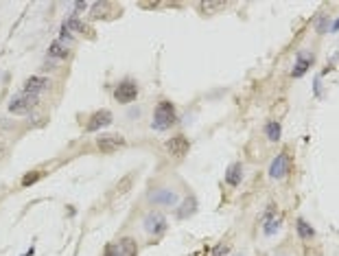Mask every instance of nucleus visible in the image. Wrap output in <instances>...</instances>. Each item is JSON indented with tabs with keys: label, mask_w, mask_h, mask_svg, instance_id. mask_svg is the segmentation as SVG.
<instances>
[{
	"label": "nucleus",
	"mask_w": 339,
	"mask_h": 256,
	"mask_svg": "<svg viewBox=\"0 0 339 256\" xmlns=\"http://www.w3.org/2000/svg\"><path fill=\"white\" fill-rule=\"evenodd\" d=\"M295 230H298L300 239H304V241H307V239H313V236H315V230H313V228H311L304 219H298V221H295Z\"/></svg>",
	"instance_id": "dca6fc26"
},
{
	"label": "nucleus",
	"mask_w": 339,
	"mask_h": 256,
	"mask_svg": "<svg viewBox=\"0 0 339 256\" xmlns=\"http://www.w3.org/2000/svg\"><path fill=\"white\" fill-rule=\"evenodd\" d=\"M278 228H280V217H278V219H267L265 228H263V232H265V234H274Z\"/></svg>",
	"instance_id": "412c9836"
},
{
	"label": "nucleus",
	"mask_w": 339,
	"mask_h": 256,
	"mask_svg": "<svg viewBox=\"0 0 339 256\" xmlns=\"http://www.w3.org/2000/svg\"><path fill=\"white\" fill-rule=\"evenodd\" d=\"M7 151H9V145H7L4 140H0V158L7 156Z\"/></svg>",
	"instance_id": "bb28decb"
},
{
	"label": "nucleus",
	"mask_w": 339,
	"mask_h": 256,
	"mask_svg": "<svg viewBox=\"0 0 339 256\" xmlns=\"http://www.w3.org/2000/svg\"><path fill=\"white\" fill-rule=\"evenodd\" d=\"M265 134H267V138H269L271 142H278V140H280V136H282V127H280V123H276V120L267 123Z\"/></svg>",
	"instance_id": "f3484780"
},
{
	"label": "nucleus",
	"mask_w": 339,
	"mask_h": 256,
	"mask_svg": "<svg viewBox=\"0 0 339 256\" xmlns=\"http://www.w3.org/2000/svg\"><path fill=\"white\" fill-rule=\"evenodd\" d=\"M287 173H289V156L287 153H278L269 164V178L282 180Z\"/></svg>",
	"instance_id": "423d86ee"
},
{
	"label": "nucleus",
	"mask_w": 339,
	"mask_h": 256,
	"mask_svg": "<svg viewBox=\"0 0 339 256\" xmlns=\"http://www.w3.org/2000/svg\"><path fill=\"white\" fill-rule=\"evenodd\" d=\"M311 64H313V55H309V53H298V62H295L293 70H291V77L300 79V77H302V74L311 68Z\"/></svg>",
	"instance_id": "9b49d317"
},
{
	"label": "nucleus",
	"mask_w": 339,
	"mask_h": 256,
	"mask_svg": "<svg viewBox=\"0 0 339 256\" xmlns=\"http://www.w3.org/2000/svg\"><path fill=\"white\" fill-rule=\"evenodd\" d=\"M64 24L68 26L70 31H77V33H86V35H92V33H94V31L90 29V26H88V24H86V22H83V20H79L77 16L68 18V22H64Z\"/></svg>",
	"instance_id": "4468645a"
},
{
	"label": "nucleus",
	"mask_w": 339,
	"mask_h": 256,
	"mask_svg": "<svg viewBox=\"0 0 339 256\" xmlns=\"http://www.w3.org/2000/svg\"><path fill=\"white\" fill-rule=\"evenodd\" d=\"M37 105V96L35 94H29V92H20L11 99L9 103V112L11 114H29V112Z\"/></svg>",
	"instance_id": "f03ea898"
},
{
	"label": "nucleus",
	"mask_w": 339,
	"mask_h": 256,
	"mask_svg": "<svg viewBox=\"0 0 339 256\" xmlns=\"http://www.w3.org/2000/svg\"><path fill=\"white\" fill-rule=\"evenodd\" d=\"M188 140L184 136H182V134H177V136H173L171 140L167 142V149H169V153H171V156H175V158H184L186 153H188Z\"/></svg>",
	"instance_id": "1a4fd4ad"
},
{
	"label": "nucleus",
	"mask_w": 339,
	"mask_h": 256,
	"mask_svg": "<svg viewBox=\"0 0 339 256\" xmlns=\"http://www.w3.org/2000/svg\"><path fill=\"white\" fill-rule=\"evenodd\" d=\"M195 206H197L195 197H188L186 202L182 204V208H184V210H180V212H177V217H180V219H186V217H191L193 212H195Z\"/></svg>",
	"instance_id": "a211bd4d"
},
{
	"label": "nucleus",
	"mask_w": 339,
	"mask_h": 256,
	"mask_svg": "<svg viewBox=\"0 0 339 256\" xmlns=\"http://www.w3.org/2000/svg\"><path fill=\"white\" fill-rule=\"evenodd\" d=\"M114 96L119 103H125V105L131 103V101H136V96H138V86H136V81H131V79L121 81L114 90Z\"/></svg>",
	"instance_id": "39448f33"
},
{
	"label": "nucleus",
	"mask_w": 339,
	"mask_h": 256,
	"mask_svg": "<svg viewBox=\"0 0 339 256\" xmlns=\"http://www.w3.org/2000/svg\"><path fill=\"white\" fill-rule=\"evenodd\" d=\"M50 88V79H46V77H31V79H26V83H24V92H29V94H40V92H44V90H48Z\"/></svg>",
	"instance_id": "9d476101"
},
{
	"label": "nucleus",
	"mask_w": 339,
	"mask_h": 256,
	"mask_svg": "<svg viewBox=\"0 0 339 256\" xmlns=\"http://www.w3.org/2000/svg\"><path fill=\"white\" fill-rule=\"evenodd\" d=\"M164 228H167V219L162 217V212L151 210L145 217V230L151 232V234H160V232H164Z\"/></svg>",
	"instance_id": "6e6552de"
},
{
	"label": "nucleus",
	"mask_w": 339,
	"mask_h": 256,
	"mask_svg": "<svg viewBox=\"0 0 339 256\" xmlns=\"http://www.w3.org/2000/svg\"><path fill=\"white\" fill-rule=\"evenodd\" d=\"M228 250H230V245H217V248H215V256H223Z\"/></svg>",
	"instance_id": "393cba45"
},
{
	"label": "nucleus",
	"mask_w": 339,
	"mask_h": 256,
	"mask_svg": "<svg viewBox=\"0 0 339 256\" xmlns=\"http://www.w3.org/2000/svg\"><path fill=\"white\" fill-rule=\"evenodd\" d=\"M177 116H175V108H173L171 101H160L158 108H155V114H153V129L158 132H164L169 129L171 125H175Z\"/></svg>",
	"instance_id": "f257e3e1"
},
{
	"label": "nucleus",
	"mask_w": 339,
	"mask_h": 256,
	"mask_svg": "<svg viewBox=\"0 0 339 256\" xmlns=\"http://www.w3.org/2000/svg\"><path fill=\"white\" fill-rule=\"evenodd\" d=\"M97 147L101 149L103 153H114L119 149L125 147V138L121 134H101L97 138Z\"/></svg>",
	"instance_id": "7ed1b4c3"
},
{
	"label": "nucleus",
	"mask_w": 339,
	"mask_h": 256,
	"mask_svg": "<svg viewBox=\"0 0 339 256\" xmlns=\"http://www.w3.org/2000/svg\"><path fill=\"white\" fill-rule=\"evenodd\" d=\"M48 55L53 59H66L68 57V46H64L62 42H53V44L48 46Z\"/></svg>",
	"instance_id": "2eb2a0df"
},
{
	"label": "nucleus",
	"mask_w": 339,
	"mask_h": 256,
	"mask_svg": "<svg viewBox=\"0 0 339 256\" xmlns=\"http://www.w3.org/2000/svg\"><path fill=\"white\" fill-rule=\"evenodd\" d=\"M62 40H73V33H70V29L68 26H62Z\"/></svg>",
	"instance_id": "a878e982"
},
{
	"label": "nucleus",
	"mask_w": 339,
	"mask_h": 256,
	"mask_svg": "<svg viewBox=\"0 0 339 256\" xmlns=\"http://www.w3.org/2000/svg\"><path fill=\"white\" fill-rule=\"evenodd\" d=\"M107 9H110V2H97V4H92V18H105V13H107Z\"/></svg>",
	"instance_id": "6ab92c4d"
},
{
	"label": "nucleus",
	"mask_w": 339,
	"mask_h": 256,
	"mask_svg": "<svg viewBox=\"0 0 339 256\" xmlns=\"http://www.w3.org/2000/svg\"><path fill=\"white\" fill-rule=\"evenodd\" d=\"M114 123V116L110 110H98L90 116V123H88V132H98V129L107 127V125Z\"/></svg>",
	"instance_id": "0eeeda50"
},
{
	"label": "nucleus",
	"mask_w": 339,
	"mask_h": 256,
	"mask_svg": "<svg viewBox=\"0 0 339 256\" xmlns=\"http://www.w3.org/2000/svg\"><path fill=\"white\" fill-rule=\"evenodd\" d=\"M149 197H151L153 204H164V206H175L177 204V195L169 188H160L158 193H151Z\"/></svg>",
	"instance_id": "f8f14e48"
},
{
	"label": "nucleus",
	"mask_w": 339,
	"mask_h": 256,
	"mask_svg": "<svg viewBox=\"0 0 339 256\" xmlns=\"http://www.w3.org/2000/svg\"><path fill=\"white\" fill-rule=\"evenodd\" d=\"M138 254V248H136L134 239H121L119 243H112L105 248V256H136Z\"/></svg>",
	"instance_id": "20e7f679"
},
{
	"label": "nucleus",
	"mask_w": 339,
	"mask_h": 256,
	"mask_svg": "<svg viewBox=\"0 0 339 256\" xmlns=\"http://www.w3.org/2000/svg\"><path fill=\"white\" fill-rule=\"evenodd\" d=\"M42 171H33V173H29V175H24V178H22V186H31V184H35L37 180L42 178Z\"/></svg>",
	"instance_id": "4be33fe9"
},
{
	"label": "nucleus",
	"mask_w": 339,
	"mask_h": 256,
	"mask_svg": "<svg viewBox=\"0 0 339 256\" xmlns=\"http://www.w3.org/2000/svg\"><path fill=\"white\" fill-rule=\"evenodd\" d=\"M315 29H317V33H326L328 31V18L322 16L317 22H315Z\"/></svg>",
	"instance_id": "b1692460"
},
{
	"label": "nucleus",
	"mask_w": 339,
	"mask_h": 256,
	"mask_svg": "<svg viewBox=\"0 0 339 256\" xmlns=\"http://www.w3.org/2000/svg\"><path fill=\"white\" fill-rule=\"evenodd\" d=\"M31 254H33V250H29V252H26V254H24V256H31Z\"/></svg>",
	"instance_id": "c756f323"
},
{
	"label": "nucleus",
	"mask_w": 339,
	"mask_h": 256,
	"mask_svg": "<svg viewBox=\"0 0 339 256\" xmlns=\"http://www.w3.org/2000/svg\"><path fill=\"white\" fill-rule=\"evenodd\" d=\"M223 7H225L223 2H201V4H199V9H201V11H204V13L219 11V9H223Z\"/></svg>",
	"instance_id": "aec40b11"
},
{
	"label": "nucleus",
	"mask_w": 339,
	"mask_h": 256,
	"mask_svg": "<svg viewBox=\"0 0 339 256\" xmlns=\"http://www.w3.org/2000/svg\"><path fill=\"white\" fill-rule=\"evenodd\" d=\"M333 29H335V31H337V29H339V20H337V22H335V24H333Z\"/></svg>",
	"instance_id": "c85d7f7f"
},
{
	"label": "nucleus",
	"mask_w": 339,
	"mask_h": 256,
	"mask_svg": "<svg viewBox=\"0 0 339 256\" xmlns=\"http://www.w3.org/2000/svg\"><path fill=\"white\" fill-rule=\"evenodd\" d=\"M88 4L86 2H74V11H86Z\"/></svg>",
	"instance_id": "cd10ccee"
},
{
	"label": "nucleus",
	"mask_w": 339,
	"mask_h": 256,
	"mask_svg": "<svg viewBox=\"0 0 339 256\" xmlns=\"http://www.w3.org/2000/svg\"><path fill=\"white\" fill-rule=\"evenodd\" d=\"M243 180V164L241 162H234V164L228 166V171H225V184L228 186H239Z\"/></svg>",
	"instance_id": "ddd939ff"
},
{
	"label": "nucleus",
	"mask_w": 339,
	"mask_h": 256,
	"mask_svg": "<svg viewBox=\"0 0 339 256\" xmlns=\"http://www.w3.org/2000/svg\"><path fill=\"white\" fill-rule=\"evenodd\" d=\"M131 180H134V175H127V178L121 182L119 186H116V195H123V193H127V188L131 186Z\"/></svg>",
	"instance_id": "5701e85b"
}]
</instances>
